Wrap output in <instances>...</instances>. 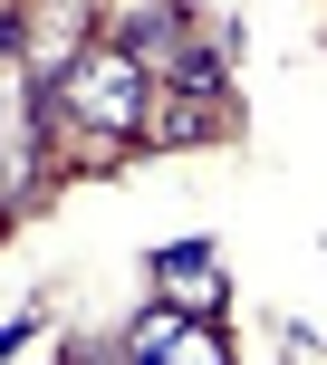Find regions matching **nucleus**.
<instances>
[{
    "label": "nucleus",
    "mask_w": 327,
    "mask_h": 365,
    "mask_svg": "<svg viewBox=\"0 0 327 365\" xmlns=\"http://www.w3.org/2000/svg\"><path fill=\"white\" fill-rule=\"evenodd\" d=\"M154 289L173 298V308H212L221 317V259H212V240H193V231L164 240L154 250Z\"/></svg>",
    "instance_id": "7ed1b4c3"
},
{
    "label": "nucleus",
    "mask_w": 327,
    "mask_h": 365,
    "mask_svg": "<svg viewBox=\"0 0 327 365\" xmlns=\"http://www.w3.org/2000/svg\"><path fill=\"white\" fill-rule=\"evenodd\" d=\"M116 356H126V365H145V356H193V365H221V356H231V336L212 327V308H173V298H164V308H145L126 336H116Z\"/></svg>",
    "instance_id": "f03ea898"
},
{
    "label": "nucleus",
    "mask_w": 327,
    "mask_h": 365,
    "mask_svg": "<svg viewBox=\"0 0 327 365\" xmlns=\"http://www.w3.org/2000/svg\"><path fill=\"white\" fill-rule=\"evenodd\" d=\"M58 115H77L87 135H145V106H154V68L126 48V38H96V48H77V58H58Z\"/></svg>",
    "instance_id": "f257e3e1"
}]
</instances>
